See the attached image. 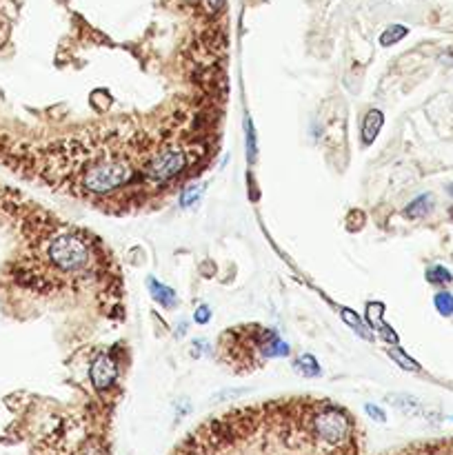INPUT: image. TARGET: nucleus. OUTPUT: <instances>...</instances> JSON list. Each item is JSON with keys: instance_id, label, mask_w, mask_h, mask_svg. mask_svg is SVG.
<instances>
[{"instance_id": "nucleus-21", "label": "nucleus", "mask_w": 453, "mask_h": 455, "mask_svg": "<svg viewBox=\"0 0 453 455\" xmlns=\"http://www.w3.org/2000/svg\"><path fill=\"white\" fill-rule=\"evenodd\" d=\"M247 391L245 389H236V391H220L214 395V402H222V400H234V397H240L245 395Z\"/></svg>"}, {"instance_id": "nucleus-3", "label": "nucleus", "mask_w": 453, "mask_h": 455, "mask_svg": "<svg viewBox=\"0 0 453 455\" xmlns=\"http://www.w3.org/2000/svg\"><path fill=\"white\" fill-rule=\"evenodd\" d=\"M185 167H187L185 153L178 151V149H165L149 160V165L145 169V176H147V180L158 184V182H167V180L176 178L178 174H182V169Z\"/></svg>"}, {"instance_id": "nucleus-15", "label": "nucleus", "mask_w": 453, "mask_h": 455, "mask_svg": "<svg viewBox=\"0 0 453 455\" xmlns=\"http://www.w3.org/2000/svg\"><path fill=\"white\" fill-rule=\"evenodd\" d=\"M389 355H391V358H393L395 362H398L402 369H407V371H420V364H418L416 360L409 358V355H407L402 349H398V347H391V349H389Z\"/></svg>"}, {"instance_id": "nucleus-13", "label": "nucleus", "mask_w": 453, "mask_h": 455, "mask_svg": "<svg viewBox=\"0 0 453 455\" xmlns=\"http://www.w3.org/2000/svg\"><path fill=\"white\" fill-rule=\"evenodd\" d=\"M433 307L438 309L440 316H453V295L449 291H440L433 295Z\"/></svg>"}, {"instance_id": "nucleus-25", "label": "nucleus", "mask_w": 453, "mask_h": 455, "mask_svg": "<svg viewBox=\"0 0 453 455\" xmlns=\"http://www.w3.org/2000/svg\"><path fill=\"white\" fill-rule=\"evenodd\" d=\"M191 3H196V0H191Z\"/></svg>"}, {"instance_id": "nucleus-1", "label": "nucleus", "mask_w": 453, "mask_h": 455, "mask_svg": "<svg viewBox=\"0 0 453 455\" xmlns=\"http://www.w3.org/2000/svg\"><path fill=\"white\" fill-rule=\"evenodd\" d=\"M49 262L65 274H78L89 264V247L78 233H58L47 245Z\"/></svg>"}, {"instance_id": "nucleus-23", "label": "nucleus", "mask_w": 453, "mask_h": 455, "mask_svg": "<svg viewBox=\"0 0 453 455\" xmlns=\"http://www.w3.org/2000/svg\"><path fill=\"white\" fill-rule=\"evenodd\" d=\"M203 5H205V9H207L209 13H216V11L222 9L224 0H203Z\"/></svg>"}, {"instance_id": "nucleus-16", "label": "nucleus", "mask_w": 453, "mask_h": 455, "mask_svg": "<svg viewBox=\"0 0 453 455\" xmlns=\"http://www.w3.org/2000/svg\"><path fill=\"white\" fill-rule=\"evenodd\" d=\"M389 402H393L398 409L407 411V414H416V411H420V402L411 395H389Z\"/></svg>"}, {"instance_id": "nucleus-7", "label": "nucleus", "mask_w": 453, "mask_h": 455, "mask_svg": "<svg viewBox=\"0 0 453 455\" xmlns=\"http://www.w3.org/2000/svg\"><path fill=\"white\" fill-rule=\"evenodd\" d=\"M382 122H385V116H382V111L378 109H371L369 113L364 116V122H362V145H371V142L378 138L380 129H382Z\"/></svg>"}, {"instance_id": "nucleus-17", "label": "nucleus", "mask_w": 453, "mask_h": 455, "mask_svg": "<svg viewBox=\"0 0 453 455\" xmlns=\"http://www.w3.org/2000/svg\"><path fill=\"white\" fill-rule=\"evenodd\" d=\"M245 127H247V155H249V162L253 165V162H256V155H258V147H256V127H253V120H251V118H247Z\"/></svg>"}, {"instance_id": "nucleus-22", "label": "nucleus", "mask_w": 453, "mask_h": 455, "mask_svg": "<svg viewBox=\"0 0 453 455\" xmlns=\"http://www.w3.org/2000/svg\"><path fill=\"white\" fill-rule=\"evenodd\" d=\"M378 331H380V335H382V338H385V340H387V342H391V345H395V342H398V335H395V333H393V329H391V326H389V324H385V326H380V329H378Z\"/></svg>"}, {"instance_id": "nucleus-5", "label": "nucleus", "mask_w": 453, "mask_h": 455, "mask_svg": "<svg viewBox=\"0 0 453 455\" xmlns=\"http://www.w3.org/2000/svg\"><path fill=\"white\" fill-rule=\"evenodd\" d=\"M118 362L113 358L111 353H101L96 355V360L91 362V369H89V378H91V385L98 389V391H107L113 382L118 380Z\"/></svg>"}, {"instance_id": "nucleus-9", "label": "nucleus", "mask_w": 453, "mask_h": 455, "mask_svg": "<svg viewBox=\"0 0 453 455\" xmlns=\"http://www.w3.org/2000/svg\"><path fill=\"white\" fill-rule=\"evenodd\" d=\"M433 209V196L431 193H422L418 196L414 203H409L407 209H404V216L411 218V220H418L422 216H427V213Z\"/></svg>"}, {"instance_id": "nucleus-10", "label": "nucleus", "mask_w": 453, "mask_h": 455, "mask_svg": "<svg viewBox=\"0 0 453 455\" xmlns=\"http://www.w3.org/2000/svg\"><path fill=\"white\" fill-rule=\"evenodd\" d=\"M340 316H343V320L351 326L353 331H356L360 338H364V340H371V331L366 329L364 326V322L360 320V316L356 314V311H351V309H343L340 311Z\"/></svg>"}, {"instance_id": "nucleus-8", "label": "nucleus", "mask_w": 453, "mask_h": 455, "mask_svg": "<svg viewBox=\"0 0 453 455\" xmlns=\"http://www.w3.org/2000/svg\"><path fill=\"white\" fill-rule=\"evenodd\" d=\"M293 369H295V373H300L302 378H318L322 373L320 362L311 353L298 355V358L293 360Z\"/></svg>"}, {"instance_id": "nucleus-19", "label": "nucleus", "mask_w": 453, "mask_h": 455, "mask_svg": "<svg viewBox=\"0 0 453 455\" xmlns=\"http://www.w3.org/2000/svg\"><path fill=\"white\" fill-rule=\"evenodd\" d=\"M193 320H196L198 324H207V322L211 320V309H209L207 305H200V307L196 309Z\"/></svg>"}, {"instance_id": "nucleus-4", "label": "nucleus", "mask_w": 453, "mask_h": 455, "mask_svg": "<svg viewBox=\"0 0 453 455\" xmlns=\"http://www.w3.org/2000/svg\"><path fill=\"white\" fill-rule=\"evenodd\" d=\"M314 429L318 433V437L327 444H340L345 442L349 435V418L338 409H324L316 416Z\"/></svg>"}, {"instance_id": "nucleus-24", "label": "nucleus", "mask_w": 453, "mask_h": 455, "mask_svg": "<svg viewBox=\"0 0 453 455\" xmlns=\"http://www.w3.org/2000/svg\"><path fill=\"white\" fill-rule=\"evenodd\" d=\"M447 191H449V196H453V184H449V187H447Z\"/></svg>"}, {"instance_id": "nucleus-6", "label": "nucleus", "mask_w": 453, "mask_h": 455, "mask_svg": "<svg viewBox=\"0 0 453 455\" xmlns=\"http://www.w3.org/2000/svg\"><path fill=\"white\" fill-rule=\"evenodd\" d=\"M147 289H149V293H151V297L158 305H162L165 309H174V307H178V295H176V291L174 289H169V287H165L162 282H158L153 276H149L147 278Z\"/></svg>"}, {"instance_id": "nucleus-18", "label": "nucleus", "mask_w": 453, "mask_h": 455, "mask_svg": "<svg viewBox=\"0 0 453 455\" xmlns=\"http://www.w3.org/2000/svg\"><path fill=\"white\" fill-rule=\"evenodd\" d=\"M382 314H385V305H382V302H369V305H366V320H369L376 329L385 326V322H382Z\"/></svg>"}, {"instance_id": "nucleus-12", "label": "nucleus", "mask_w": 453, "mask_h": 455, "mask_svg": "<svg viewBox=\"0 0 453 455\" xmlns=\"http://www.w3.org/2000/svg\"><path fill=\"white\" fill-rule=\"evenodd\" d=\"M203 193H205V184H196V187L185 189V191H182V196H180V207H182V209L196 207L198 203H200Z\"/></svg>"}, {"instance_id": "nucleus-2", "label": "nucleus", "mask_w": 453, "mask_h": 455, "mask_svg": "<svg viewBox=\"0 0 453 455\" xmlns=\"http://www.w3.org/2000/svg\"><path fill=\"white\" fill-rule=\"evenodd\" d=\"M129 169L122 162H116V160H107V162H98L94 165L87 176L82 180V187L84 191L89 193H96V196H107L111 191H116L118 187L129 180Z\"/></svg>"}, {"instance_id": "nucleus-20", "label": "nucleus", "mask_w": 453, "mask_h": 455, "mask_svg": "<svg viewBox=\"0 0 453 455\" xmlns=\"http://www.w3.org/2000/svg\"><path fill=\"white\" fill-rule=\"evenodd\" d=\"M364 411H366V416L374 418L376 422H385L387 420L385 411H382L380 406H376V404H364Z\"/></svg>"}, {"instance_id": "nucleus-11", "label": "nucleus", "mask_w": 453, "mask_h": 455, "mask_svg": "<svg viewBox=\"0 0 453 455\" xmlns=\"http://www.w3.org/2000/svg\"><path fill=\"white\" fill-rule=\"evenodd\" d=\"M407 34H409V30L404 25H389L380 36V45L382 47H391V45H395V42H400Z\"/></svg>"}, {"instance_id": "nucleus-14", "label": "nucleus", "mask_w": 453, "mask_h": 455, "mask_svg": "<svg viewBox=\"0 0 453 455\" xmlns=\"http://www.w3.org/2000/svg\"><path fill=\"white\" fill-rule=\"evenodd\" d=\"M427 280L431 284H451L453 282V276L449 269H445L442 264H433L427 269Z\"/></svg>"}]
</instances>
